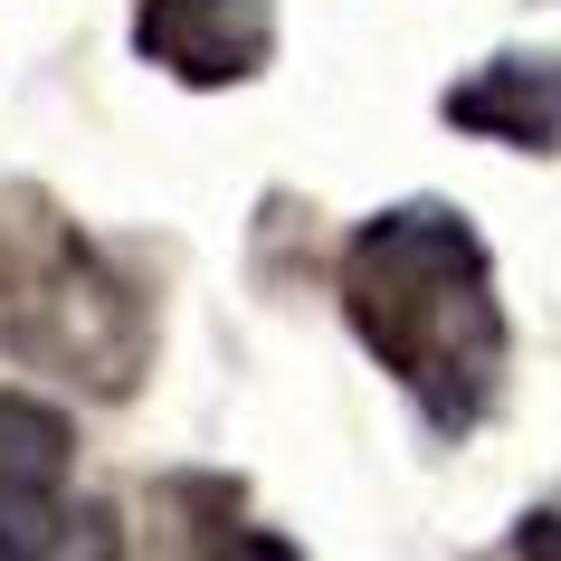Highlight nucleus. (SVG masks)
Listing matches in <instances>:
<instances>
[{
    "mask_svg": "<svg viewBox=\"0 0 561 561\" xmlns=\"http://www.w3.org/2000/svg\"><path fill=\"white\" fill-rule=\"evenodd\" d=\"M343 324L390 381L410 390V410L428 419V438H467L485 428L514 362L495 296V257L476 238L467 209L447 201H400L371 209L343 238Z\"/></svg>",
    "mask_w": 561,
    "mask_h": 561,
    "instance_id": "f257e3e1",
    "label": "nucleus"
},
{
    "mask_svg": "<svg viewBox=\"0 0 561 561\" xmlns=\"http://www.w3.org/2000/svg\"><path fill=\"white\" fill-rule=\"evenodd\" d=\"M77 428L38 390H0V561H58L77 542Z\"/></svg>",
    "mask_w": 561,
    "mask_h": 561,
    "instance_id": "f03ea898",
    "label": "nucleus"
},
{
    "mask_svg": "<svg viewBox=\"0 0 561 561\" xmlns=\"http://www.w3.org/2000/svg\"><path fill=\"white\" fill-rule=\"evenodd\" d=\"M134 48L181 87H248L276 58V0H144Z\"/></svg>",
    "mask_w": 561,
    "mask_h": 561,
    "instance_id": "7ed1b4c3",
    "label": "nucleus"
},
{
    "mask_svg": "<svg viewBox=\"0 0 561 561\" xmlns=\"http://www.w3.org/2000/svg\"><path fill=\"white\" fill-rule=\"evenodd\" d=\"M438 115L457 134H485L504 152H561V58H485L476 77L438 95Z\"/></svg>",
    "mask_w": 561,
    "mask_h": 561,
    "instance_id": "20e7f679",
    "label": "nucleus"
},
{
    "mask_svg": "<svg viewBox=\"0 0 561 561\" xmlns=\"http://www.w3.org/2000/svg\"><path fill=\"white\" fill-rule=\"evenodd\" d=\"M172 504L191 514V552L201 561H296V542L248 524V514H238V485H219V476H181Z\"/></svg>",
    "mask_w": 561,
    "mask_h": 561,
    "instance_id": "39448f33",
    "label": "nucleus"
},
{
    "mask_svg": "<svg viewBox=\"0 0 561 561\" xmlns=\"http://www.w3.org/2000/svg\"><path fill=\"white\" fill-rule=\"evenodd\" d=\"M514 561H561V504H542V514L514 524Z\"/></svg>",
    "mask_w": 561,
    "mask_h": 561,
    "instance_id": "423d86ee",
    "label": "nucleus"
},
{
    "mask_svg": "<svg viewBox=\"0 0 561 561\" xmlns=\"http://www.w3.org/2000/svg\"><path fill=\"white\" fill-rule=\"evenodd\" d=\"M87 561H124V552H115V533H95V542H87Z\"/></svg>",
    "mask_w": 561,
    "mask_h": 561,
    "instance_id": "0eeeda50",
    "label": "nucleus"
}]
</instances>
